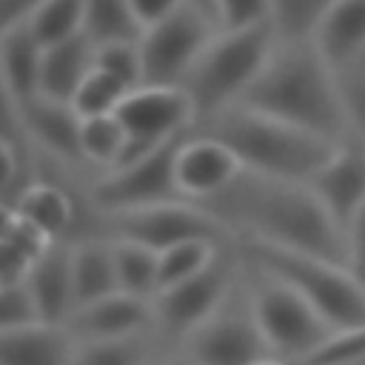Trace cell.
<instances>
[{"label": "cell", "mask_w": 365, "mask_h": 365, "mask_svg": "<svg viewBox=\"0 0 365 365\" xmlns=\"http://www.w3.org/2000/svg\"><path fill=\"white\" fill-rule=\"evenodd\" d=\"M197 205L220 220L231 240H254L342 265L348 262L345 231L331 220L308 182L277 180L242 168L225 191Z\"/></svg>", "instance_id": "cell-1"}, {"label": "cell", "mask_w": 365, "mask_h": 365, "mask_svg": "<svg viewBox=\"0 0 365 365\" xmlns=\"http://www.w3.org/2000/svg\"><path fill=\"white\" fill-rule=\"evenodd\" d=\"M237 106L277 117L331 143H342L348 137L339 74L311 43L279 40L265 68Z\"/></svg>", "instance_id": "cell-2"}, {"label": "cell", "mask_w": 365, "mask_h": 365, "mask_svg": "<svg viewBox=\"0 0 365 365\" xmlns=\"http://www.w3.org/2000/svg\"><path fill=\"white\" fill-rule=\"evenodd\" d=\"M194 131L222 140L245 171L291 182H308L339 145L245 106H231Z\"/></svg>", "instance_id": "cell-3"}, {"label": "cell", "mask_w": 365, "mask_h": 365, "mask_svg": "<svg viewBox=\"0 0 365 365\" xmlns=\"http://www.w3.org/2000/svg\"><path fill=\"white\" fill-rule=\"evenodd\" d=\"M277 43L279 37L271 23L214 31L180 86L191 100L194 128L242 100V94L265 68Z\"/></svg>", "instance_id": "cell-4"}, {"label": "cell", "mask_w": 365, "mask_h": 365, "mask_svg": "<svg viewBox=\"0 0 365 365\" xmlns=\"http://www.w3.org/2000/svg\"><path fill=\"white\" fill-rule=\"evenodd\" d=\"M231 245L245 265L299 291L334 331L365 325V285L348 271V265L254 240H231Z\"/></svg>", "instance_id": "cell-5"}, {"label": "cell", "mask_w": 365, "mask_h": 365, "mask_svg": "<svg viewBox=\"0 0 365 365\" xmlns=\"http://www.w3.org/2000/svg\"><path fill=\"white\" fill-rule=\"evenodd\" d=\"M242 268L254 319L274 356L302 362L334 334V328L319 317V311L288 282L245 262Z\"/></svg>", "instance_id": "cell-6"}, {"label": "cell", "mask_w": 365, "mask_h": 365, "mask_svg": "<svg viewBox=\"0 0 365 365\" xmlns=\"http://www.w3.org/2000/svg\"><path fill=\"white\" fill-rule=\"evenodd\" d=\"M86 234H100L108 240H131L154 251H163L191 237H211V240L231 242V234L222 228V222L214 220L202 205L188 200L157 202V205L117 211V214H86L77 237H86Z\"/></svg>", "instance_id": "cell-7"}, {"label": "cell", "mask_w": 365, "mask_h": 365, "mask_svg": "<svg viewBox=\"0 0 365 365\" xmlns=\"http://www.w3.org/2000/svg\"><path fill=\"white\" fill-rule=\"evenodd\" d=\"M180 140L163 148H154L137 160L120 163L111 171L94 174L83 185V200H86L83 217L86 214H117V211L182 200L174 182V151Z\"/></svg>", "instance_id": "cell-8"}, {"label": "cell", "mask_w": 365, "mask_h": 365, "mask_svg": "<svg viewBox=\"0 0 365 365\" xmlns=\"http://www.w3.org/2000/svg\"><path fill=\"white\" fill-rule=\"evenodd\" d=\"M180 351L191 365H254L257 359L271 354L251 311L245 268L228 299L182 339Z\"/></svg>", "instance_id": "cell-9"}, {"label": "cell", "mask_w": 365, "mask_h": 365, "mask_svg": "<svg viewBox=\"0 0 365 365\" xmlns=\"http://www.w3.org/2000/svg\"><path fill=\"white\" fill-rule=\"evenodd\" d=\"M242 274V259L234 245H225L222 254L200 274L163 288L151 302H154V319L157 331L168 336L177 348L182 339L197 331L234 291L237 279Z\"/></svg>", "instance_id": "cell-10"}, {"label": "cell", "mask_w": 365, "mask_h": 365, "mask_svg": "<svg viewBox=\"0 0 365 365\" xmlns=\"http://www.w3.org/2000/svg\"><path fill=\"white\" fill-rule=\"evenodd\" d=\"M214 31L217 23L188 3L171 17L143 29L137 37L143 60V86H182Z\"/></svg>", "instance_id": "cell-11"}, {"label": "cell", "mask_w": 365, "mask_h": 365, "mask_svg": "<svg viewBox=\"0 0 365 365\" xmlns=\"http://www.w3.org/2000/svg\"><path fill=\"white\" fill-rule=\"evenodd\" d=\"M114 114L125 131V154L120 163L137 160L194 131V108L180 86H137Z\"/></svg>", "instance_id": "cell-12"}, {"label": "cell", "mask_w": 365, "mask_h": 365, "mask_svg": "<svg viewBox=\"0 0 365 365\" xmlns=\"http://www.w3.org/2000/svg\"><path fill=\"white\" fill-rule=\"evenodd\" d=\"M26 140L31 148V163L48 165L66 174L94 177L80 151V125L83 117L71 108V103H57L48 97H34L23 106Z\"/></svg>", "instance_id": "cell-13"}, {"label": "cell", "mask_w": 365, "mask_h": 365, "mask_svg": "<svg viewBox=\"0 0 365 365\" xmlns=\"http://www.w3.org/2000/svg\"><path fill=\"white\" fill-rule=\"evenodd\" d=\"M242 171L237 154L217 137L188 131L174 151V182L188 202H205L225 191Z\"/></svg>", "instance_id": "cell-14"}, {"label": "cell", "mask_w": 365, "mask_h": 365, "mask_svg": "<svg viewBox=\"0 0 365 365\" xmlns=\"http://www.w3.org/2000/svg\"><path fill=\"white\" fill-rule=\"evenodd\" d=\"M308 185L331 220L345 231L365 205V145L348 134L325 165L308 180Z\"/></svg>", "instance_id": "cell-15"}, {"label": "cell", "mask_w": 365, "mask_h": 365, "mask_svg": "<svg viewBox=\"0 0 365 365\" xmlns=\"http://www.w3.org/2000/svg\"><path fill=\"white\" fill-rule=\"evenodd\" d=\"M26 288L34 299L40 322L66 325L74 314V277H71V240L46 242V248L26 268Z\"/></svg>", "instance_id": "cell-16"}, {"label": "cell", "mask_w": 365, "mask_h": 365, "mask_svg": "<svg viewBox=\"0 0 365 365\" xmlns=\"http://www.w3.org/2000/svg\"><path fill=\"white\" fill-rule=\"evenodd\" d=\"M66 328L74 339H114V336H131L143 331H154V302L143 297H131L125 291H114L97 302H88L77 308Z\"/></svg>", "instance_id": "cell-17"}, {"label": "cell", "mask_w": 365, "mask_h": 365, "mask_svg": "<svg viewBox=\"0 0 365 365\" xmlns=\"http://www.w3.org/2000/svg\"><path fill=\"white\" fill-rule=\"evenodd\" d=\"M311 46L336 74H342V68L365 51V0H334L319 20Z\"/></svg>", "instance_id": "cell-18"}, {"label": "cell", "mask_w": 365, "mask_h": 365, "mask_svg": "<svg viewBox=\"0 0 365 365\" xmlns=\"http://www.w3.org/2000/svg\"><path fill=\"white\" fill-rule=\"evenodd\" d=\"M74 336L66 325L29 322L0 331V365H71Z\"/></svg>", "instance_id": "cell-19"}, {"label": "cell", "mask_w": 365, "mask_h": 365, "mask_svg": "<svg viewBox=\"0 0 365 365\" xmlns=\"http://www.w3.org/2000/svg\"><path fill=\"white\" fill-rule=\"evenodd\" d=\"M71 277H74V311L120 291L111 240L100 234L74 237L71 240Z\"/></svg>", "instance_id": "cell-20"}, {"label": "cell", "mask_w": 365, "mask_h": 365, "mask_svg": "<svg viewBox=\"0 0 365 365\" xmlns=\"http://www.w3.org/2000/svg\"><path fill=\"white\" fill-rule=\"evenodd\" d=\"M174 351L180 348L154 328L114 339H74L71 365H157Z\"/></svg>", "instance_id": "cell-21"}, {"label": "cell", "mask_w": 365, "mask_h": 365, "mask_svg": "<svg viewBox=\"0 0 365 365\" xmlns=\"http://www.w3.org/2000/svg\"><path fill=\"white\" fill-rule=\"evenodd\" d=\"M94 68V40L88 34L63 40L43 51V71H40V97L71 103L80 83Z\"/></svg>", "instance_id": "cell-22"}, {"label": "cell", "mask_w": 365, "mask_h": 365, "mask_svg": "<svg viewBox=\"0 0 365 365\" xmlns=\"http://www.w3.org/2000/svg\"><path fill=\"white\" fill-rule=\"evenodd\" d=\"M43 51L46 46L31 34L26 23L0 34V71L20 100V106L40 97V71H43Z\"/></svg>", "instance_id": "cell-23"}, {"label": "cell", "mask_w": 365, "mask_h": 365, "mask_svg": "<svg viewBox=\"0 0 365 365\" xmlns=\"http://www.w3.org/2000/svg\"><path fill=\"white\" fill-rule=\"evenodd\" d=\"M111 245H114L120 291L131 297L154 299L160 291V251L131 240H111Z\"/></svg>", "instance_id": "cell-24"}, {"label": "cell", "mask_w": 365, "mask_h": 365, "mask_svg": "<svg viewBox=\"0 0 365 365\" xmlns=\"http://www.w3.org/2000/svg\"><path fill=\"white\" fill-rule=\"evenodd\" d=\"M80 151H83V163L91 174L111 171L125 154V131H123L117 114L83 120V125H80Z\"/></svg>", "instance_id": "cell-25"}, {"label": "cell", "mask_w": 365, "mask_h": 365, "mask_svg": "<svg viewBox=\"0 0 365 365\" xmlns=\"http://www.w3.org/2000/svg\"><path fill=\"white\" fill-rule=\"evenodd\" d=\"M26 26L48 48L86 34V0H40Z\"/></svg>", "instance_id": "cell-26"}, {"label": "cell", "mask_w": 365, "mask_h": 365, "mask_svg": "<svg viewBox=\"0 0 365 365\" xmlns=\"http://www.w3.org/2000/svg\"><path fill=\"white\" fill-rule=\"evenodd\" d=\"M225 245H231V242L211 240V237H191V240H182V242L163 248L160 251V291L205 271L222 254Z\"/></svg>", "instance_id": "cell-27"}, {"label": "cell", "mask_w": 365, "mask_h": 365, "mask_svg": "<svg viewBox=\"0 0 365 365\" xmlns=\"http://www.w3.org/2000/svg\"><path fill=\"white\" fill-rule=\"evenodd\" d=\"M334 0H271V26L282 43H311Z\"/></svg>", "instance_id": "cell-28"}, {"label": "cell", "mask_w": 365, "mask_h": 365, "mask_svg": "<svg viewBox=\"0 0 365 365\" xmlns=\"http://www.w3.org/2000/svg\"><path fill=\"white\" fill-rule=\"evenodd\" d=\"M131 88L125 83H120L114 74L103 71V68H91L88 77L80 83L77 94L71 97V108L88 120V117H106V114H114L123 103V97L128 94Z\"/></svg>", "instance_id": "cell-29"}, {"label": "cell", "mask_w": 365, "mask_h": 365, "mask_svg": "<svg viewBox=\"0 0 365 365\" xmlns=\"http://www.w3.org/2000/svg\"><path fill=\"white\" fill-rule=\"evenodd\" d=\"M86 34L94 43L140 37L128 0H86Z\"/></svg>", "instance_id": "cell-30"}, {"label": "cell", "mask_w": 365, "mask_h": 365, "mask_svg": "<svg viewBox=\"0 0 365 365\" xmlns=\"http://www.w3.org/2000/svg\"><path fill=\"white\" fill-rule=\"evenodd\" d=\"M94 66L114 74L128 88L143 86V60H140V43L137 37L125 40H106L94 43Z\"/></svg>", "instance_id": "cell-31"}, {"label": "cell", "mask_w": 365, "mask_h": 365, "mask_svg": "<svg viewBox=\"0 0 365 365\" xmlns=\"http://www.w3.org/2000/svg\"><path fill=\"white\" fill-rule=\"evenodd\" d=\"M365 362V325L334 331L299 365H362Z\"/></svg>", "instance_id": "cell-32"}, {"label": "cell", "mask_w": 365, "mask_h": 365, "mask_svg": "<svg viewBox=\"0 0 365 365\" xmlns=\"http://www.w3.org/2000/svg\"><path fill=\"white\" fill-rule=\"evenodd\" d=\"M29 322H40L34 299L26 288V279H14L0 285V331L23 328Z\"/></svg>", "instance_id": "cell-33"}, {"label": "cell", "mask_w": 365, "mask_h": 365, "mask_svg": "<svg viewBox=\"0 0 365 365\" xmlns=\"http://www.w3.org/2000/svg\"><path fill=\"white\" fill-rule=\"evenodd\" d=\"M217 29H248L271 23V0H214Z\"/></svg>", "instance_id": "cell-34"}, {"label": "cell", "mask_w": 365, "mask_h": 365, "mask_svg": "<svg viewBox=\"0 0 365 365\" xmlns=\"http://www.w3.org/2000/svg\"><path fill=\"white\" fill-rule=\"evenodd\" d=\"M31 177H34L31 157L0 140V200L11 202Z\"/></svg>", "instance_id": "cell-35"}, {"label": "cell", "mask_w": 365, "mask_h": 365, "mask_svg": "<svg viewBox=\"0 0 365 365\" xmlns=\"http://www.w3.org/2000/svg\"><path fill=\"white\" fill-rule=\"evenodd\" d=\"M0 140L14 145L26 157H31V148H29V140H26V125H23V106L11 94L3 71H0Z\"/></svg>", "instance_id": "cell-36"}, {"label": "cell", "mask_w": 365, "mask_h": 365, "mask_svg": "<svg viewBox=\"0 0 365 365\" xmlns=\"http://www.w3.org/2000/svg\"><path fill=\"white\" fill-rule=\"evenodd\" d=\"M339 91H342V103H345L348 134L365 145V74H354L345 80L339 74Z\"/></svg>", "instance_id": "cell-37"}, {"label": "cell", "mask_w": 365, "mask_h": 365, "mask_svg": "<svg viewBox=\"0 0 365 365\" xmlns=\"http://www.w3.org/2000/svg\"><path fill=\"white\" fill-rule=\"evenodd\" d=\"M345 245H348V271L365 285V205L356 211V217L345 228Z\"/></svg>", "instance_id": "cell-38"}, {"label": "cell", "mask_w": 365, "mask_h": 365, "mask_svg": "<svg viewBox=\"0 0 365 365\" xmlns=\"http://www.w3.org/2000/svg\"><path fill=\"white\" fill-rule=\"evenodd\" d=\"M182 6H185V0H128L131 17L140 26V31L154 26V23H160V20H165V17H171Z\"/></svg>", "instance_id": "cell-39"}, {"label": "cell", "mask_w": 365, "mask_h": 365, "mask_svg": "<svg viewBox=\"0 0 365 365\" xmlns=\"http://www.w3.org/2000/svg\"><path fill=\"white\" fill-rule=\"evenodd\" d=\"M17 225H20V217H17L14 205L6 202V200H0V242L9 240L17 231Z\"/></svg>", "instance_id": "cell-40"}, {"label": "cell", "mask_w": 365, "mask_h": 365, "mask_svg": "<svg viewBox=\"0 0 365 365\" xmlns=\"http://www.w3.org/2000/svg\"><path fill=\"white\" fill-rule=\"evenodd\" d=\"M188 6H194V9H200L202 14H208L214 23H217V17H214V0H185Z\"/></svg>", "instance_id": "cell-41"}, {"label": "cell", "mask_w": 365, "mask_h": 365, "mask_svg": "<svg viewBox=\"0 0 365 365\" xmlns=\"http://www.w3.org/2000/svg\"><path fill=\"white\" fill-rule=\"evenodd\" d=\"M157 365H191V362H188V356H185L182 351H174V354H168L165 359H160Z\"/></svg>", "instance_id": "cell-42"}, {"label": "cell", "mask_w": 365, "mask_h": 365, "mask_svg": "<svg viewBox=\"0 0 365 365\" xmlns=\"http://www.w3.org/2000/svg\"><path fill=\"white\" fill-rule=\"evenodd\" d=\"M254 365H288V359H282V356H274V354H268V356L257 359Z\"/></svg>", "instance_id": "cell-43"}, {"label": "cell", "mask_w": 365, "mask_h": 365, "mask_svg": "<svg viewBox=\"0 0 365 365\" xmlns=\"http://www.w3.org/2000/svg\"><path fill=\"white\" fill-rule=\"evenodd\" d=\"M362 365H365V362H362Z\"/></svg>", "instance_id": "cell-44"}]
</instances>
